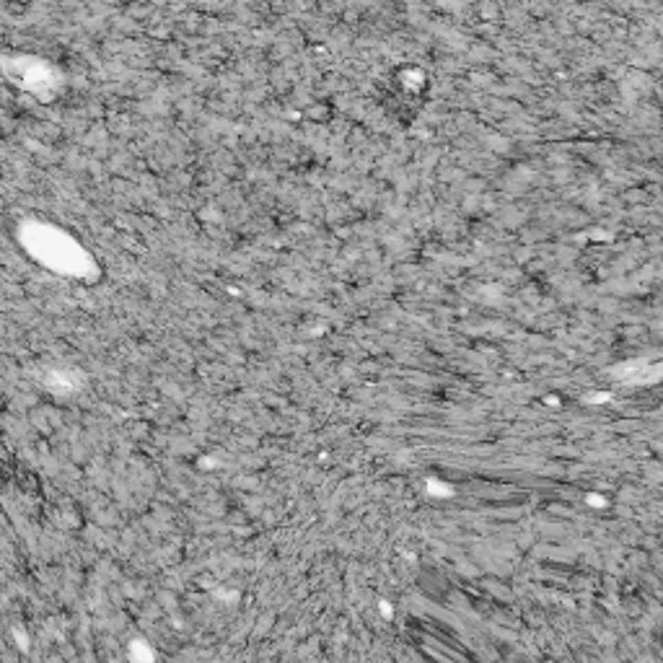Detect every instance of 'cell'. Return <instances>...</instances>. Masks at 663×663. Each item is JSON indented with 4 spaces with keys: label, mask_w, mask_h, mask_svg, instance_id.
Here are the masks:
<instances>
[{
    "label": "cell",
    "mask_w": 663,
    "mask_h": 663,
    "mask_svg": "<svg viewBox=\"0 0 663 663\" xmlns=\"http://www.w3.org/2000/svg\"><path fill=\"white\" fill-rule=\"evenodd\" d=\"M128 653H130V661L132 663H153V651L143 640L130 642Z\"/></svg>",
    "instance_id": "cell-1"
}]
</instances>
